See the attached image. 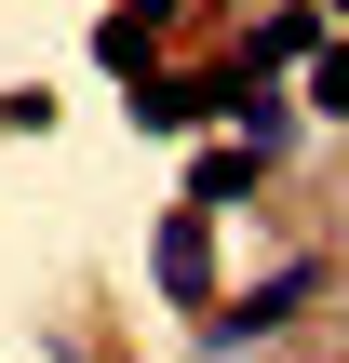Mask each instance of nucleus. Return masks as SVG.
I'll return each instance as SVG.
<instances>
[{"mask_svg": "<svg viewBox=\"0 0 349 363\" xmlns=\"http://www.w3.org/2000/svg\"><path fill=\"white\" fill-rule=\"evenodd\" d=\"M309 54H323V0H269L229 67H242V81H282V67H309Z\"/></svg>", "mask_w": 349, "mask_h": 363, "instance_id": "f03ea898", "label": "nucleus"}, {"mask_svg": "<svg viewBox=\"0 0 349 363\" xmlns=\"http://www.w3.org/2000/svg\"><path fill=\"white\" fill-rule=\"evenodd\" d=\"M296 81H309V108H323V121H349V40H323Z\"/></svg>", "mask_w": 349, "mask_h": 363, "instance_id": "0eeeda50", "label": "nucleus"}, {"mask_svg": "<svg viewBox=\"0 0 349 363\" xmlns=\"http://www.w3.org/2000/svg\"><path fill=\"white\" fill-rule=\"evenodd\" d=\"M148 269H161V296H188V310H202V296H215V216H188V202H175V216H161V242H148Z\"/></svg>", "mask_w": 349, "mask_h": 363, "instance_id": "7ed1b4c3", "label": "nucleus"}, {"mask_svg": "<svg viewBox=\"0 0 349 363\" xmlns=\"http://www.w3.org/2000/svg\"><path fill=\"white\" fill-rule=\"evenodd\" d=\"M256 175H269L256 148H202V162H188V216H229V202H242Z\"/></svg>", "mask_w": 349, "mask_h": 363, "instance_id": "423d86ee", "label": "nucleus"}, {"mask_svg": "<svg viewBox=\"0 0 349 363\" xmlns=\"http://www.w3.org/2000/svg\"><path fill=\"white\" fill-rule=\"evenodd\" d=\"M121 108H135L148 135H188V121H215V67H202V81H175V67H161V81H148V94H121Z\"/></svg>", "mask_w": 349, "mask_h": 363, "instance_id": "39448f33", "label": "nucleus"}, {"mask_svg": "<svg viewBox=\"0 0 349 363\" xmlns=\"http://www.w3.org/2000/svg\"><path fill=\"white\" fill-rule=\"evenodd\" d=\"M323 13H349V0H323Z\"/></svg>", "mask_w": 349, "mask_h": 363, "instance_id": "1a4fd4ad", "label": "nucleus"}, {"mask_svg": "<svg viewBox=\"0 0 349 363\" xmlns=\"http://www.w3.org/2000/svg\"><path fill=\"white\" fill-rule=\"evenodd\" d=\"M108 13H135V27H148V40H161V27H175V0H108Z\"/></svg>", "mask_w": 349, "mask_h": 363, "instance_id": "6e6552de", "label": "nucleus"}, {"mask_svg": "<svg viewBox=\"0 0 349 363\" xmlns=\"http://www.w3.org/2000/svg\"><path fill=\"white\" fill-rule=\"evenodd\" d=\"M94 67H108L121 94H148V81H161V40H148L135 13H94Z\"/></svg>", "mask_w": 349, "mask_h": 363, "instance_id": "20e7f679", "label": "nucleus"}, {"mask_svg": "<svg viewBox=\"0 0 349 363\" xmlns=\"http://www.w3.org/2000/svg\"><path fill=\"white\" fill-rule=\"evenodd\" d=\"M309 296H323V269L296 256V269H269L256 296H229V310H202V350H215V363H242V350H269V337H282V323H296Z\"/></svg>", "mask_w": 349, "mask_h": 363, "instance_id": "f257e3e1", "label": "nucleus"}]
</instances>
